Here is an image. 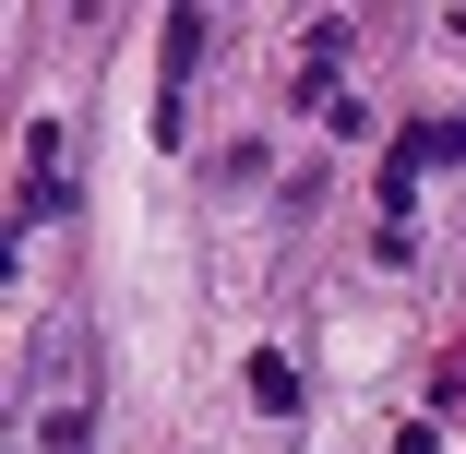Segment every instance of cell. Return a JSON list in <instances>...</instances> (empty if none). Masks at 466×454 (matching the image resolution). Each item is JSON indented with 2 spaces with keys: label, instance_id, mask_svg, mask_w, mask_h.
Listing matches in <instances>:
<instances>
[{
  "label": "cell",
  "instance_id": "cell-4",
  "mask_svg": "<svg viewBox=\"0 0 466 454\" xmlns=\"http://www.w3.org/2000/svg\"><path fill=\"white\" fill-rule=\"evenodd\" d=\"M251 395H263L275 419H299V371H288V358H251Z\"/></svg>",
  "mask_w": 466,
  "mask_h": 454
},
{
  "label": "cell",
  "instance_id": "cell-2",
  "mask_svg": "<svg viewBox=\"0 0 466 454\" xmlns=\"http://www.w3.org/2000/svg\"><path fill=\"white\" fill-rule=\"evenodd\" d=\"M60 204H72V156H60V120H36L25 132V216L13 227H48Z\"/></svg>",
  "mask_w": 466,
  "mask_h": 454
},
{
  "label": "cell",
  "instance_id": "cell-3",
  "mask_svg": "<svg viewBox=\"0 0 466 454\" xmlns=\"http://www.w3.org/2000/svg\"><path fill=\"white\" fill-rule=\"evenodd\" d=\"M454 156H466V120H419V132L395 144V167H383V204L407 192V179H419V167H454Z\"/></svg>",
  "mask_w": 466,
  "mask_h": 454
},
{
  "label": "cell",
  "instance_id": "cell-1",
  "mask_svg": "<svg viewBox=\"0 0 466 454\" xmlns=\"http://www.w3.org/2000/svg\"><path fill=\"white\" fill-rule=\"evenodd\" d=\"M96 407H108L96 335H84V323H48V335L25 347V395H13L0 454H96Z\"/></svg>",
  "mask_w": 466,
  "mask_h": 454
}]
</instances>
